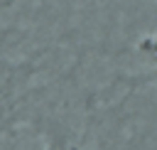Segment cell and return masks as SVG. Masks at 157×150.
I'll return each mask as SVG.
<instances>
[{
	"mask_svg": "<svg viewBox=\"0 0 157 150\" xmlns=\"http://www.w3.org/2000/svg\"><path fill=\"white\" fill-rule=\"evenodd\" d=\"M142 49H145V52H150V54H152V59H157V37L147 39V42L142 44Z\"/></svg>",
	"mask_w": 157,
	"mask_h": 150,
	"instance_id": "1",
	"label": "cell"
}]
</instances>
